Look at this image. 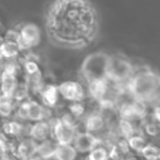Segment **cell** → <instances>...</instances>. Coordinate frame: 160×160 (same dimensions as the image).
<instances>
[{
	"mask_svg": "<svg viewBox=\"0 0 160 160\" xmlns=\"http://www.w3.org/2000/svg\"><path fill=\"white\" fill-rule=\"evenodd\" d=\"M37 144L38 143H36L30 138L19 139L14 152L21 160H28V158L34 156Z\"/></svg>",
	"mask_w": 160,
	"mask_h": 160,
	"instance_id": "obj_13",
	"label": "cell"
},
{
	"mask_svg": "<svg viewBox=\"0 0 160 160\" xmlns=\"http://www.w3.org/2000/svg\"><path fill=\"white\" fill-rule=\"evenodd\" d=\"M77 152L75 151L72 144H58L54 159L56 160H75Z\"/></svg>",
	"mask_w": 160,
	"mask_h": 160,
	"instance_id": "obj_18",
	"label": "cell"
},
{
	"mask_svg": "<svg viewBox=\"0 0 160 160\" xmlns=\"http://www.w3.org/2000/svg\"><path fill=\"white\" fill-rule=\"evenodd\" d=\"M7 152H9V147H8L7 141L2 136H0V160H1V158Z\"/></svg>",
	"mask_w": 160,
	"mask_h": 160,
	"instance_id": "obj_22",
	"label": "cell"
},
{
	"mask_svg": "<svg viewBox=\"0 0 160 160\" xmlns=\"http://www.w3.org/2000/svg\"><path fill=\"white\" fill-rule=\"evenodd\" d=\"M143 160H160V146L149 142L140 153Z\"/></svg>",
	"mask_w": 160,
	"mask_h": 160,
	"instance_id": "obj_21",
	"label": "cell"
},
{
	"mask_svg": "<svg viewBox=\"0 0 160 160\" xmlns=\"http://www.w3.org/2000/svg\"><path fill=\"white\" fill-rule=\"evenodd\" d=\"M45 22L51 40L71 48L89 44L98 31V14L89 0H54Z\"/></svg>",
	"mask_w": 160,
	"mask_h": 160,
	"instance_id": "obj_1",
	"label": "cell"
},
{
	"mask_svg": "<svg viewBox=\"0 0 160 160\" xmlns=\"http://www.w3.org/2000/svg\"><path fill=\"white\" fill-rule=\"evenodd\" d=\"M84 128H85V132H88L97 137L98 134L106 130L108 126L101 114L97 112L88 115L84 122Z\"/></svg>",
	"mask_w": 160,
	"mask_h": 160,
	"instance_id": "obj_11",
	"label": "cell"
},
{
	"mask_svg": "<svg viewBox=\"0 0 160 160\" xmlns=\"http://www.w3.org/2000/svg\"><path fill=\"white\" fill-rule=\"evenodd\" d=\"M160 82V76L151 71L149 68L134 69V72L127 88L136 100L148 103L152 100V95Z\"/></svg>",
	"mask_w": 160,
	"mask_h": 160,
	"instance_id": "obj_2",
	"label": "cell"
},
{
	"mask_svg": "<svg viewBox=\"0 0 160 160\" xmlns=\"http://www.w3.org/2000/svg\"><path fill=\"white\" fill-rule=\"evenodd\" d=\"M17 30L19 34L18 44L22 51L29 50L39 44L41 40V31L36 25L32 23L23 24L19 28H17Z\"/></svg>",
	"mask_w": 160,
	"mask_h": 160,
	"instance_id": "obj_5",
	"label": "cell"
},
{
	"mask_svg": "<svg viewBox=\"0 0 160 160\" xmlns=\"http://www.w3.org/2000/svg\"><path fill=\"white\" fill-rule=\"evenodd\" d=\"M29 138L36 143L42 142L52 138V128L49 121H41L31 123Z\"/></svg>",
	"mask_w": 160,
	"mask_h": 160,
	"instance_id": "obj_9",
	"label": "cell"
},
{
	"mask_svg": "<svg viewBox=\"0 0 160 160\" xmlns=\"http://www.w3.org/2000/svg\"><path fill=\"white\" fill-rule=\"evenodd\" d=\"M123 160H142V158H141V156H138L136 153H133V154L127 156L126 158H124Z\"/></svg>",
	"mask_w": 160,
	"mask_h": 160,
	"instance_id": "obj_24",
	"label": "cell"
},
{
	"mask_svg": "<svg viewBox=\"0 0 160 160\" xmlns=\"http://www.w3.org/2000/svg\"><path fill=\"white\" fill-rule=\"evenodd\" d=\"M1 160H21V159L16 155L15 152L9 151V152H7L3 155V157L1 158Z\"/></svg>",
	"mask_w": 160,
	"mask_h": 160,
	"instance_id": "obj_23",
	"label": "cell"
},
{
	"mask_svg": "<svg viewBox=\"0 0 160 160\" xmlns=\"http://www.w3.org/2000/svg\"><path fill=\"white\" fill-rule=\"evenodd\" d=\"M49 108L34 99H29L28 102V122L34 123L41 121H48Z\"/></svg>",
	"mask_w": 160,
	"mask_h": 160,
	"instance_id": "obj_10",
	"label": "cell"
},
{
	"mask_svg": "<svg viewBox=\"0 0 160 160\" xmlns=\"http://www.w3.org/2000/svg\"><path fill=\"white\" fill-rule=\"evenodd\" d=\"M40 97L42 105L45 108H55L58 102V99L60 98L58 86L53 84H45L41 92Z\"/></svg>",
	"mask_w": 160,
	"mask_h": 160,
	"instance_id": "obj_12",
	"label": "cell"
},
{
	"mask_svg": "<svg viewBox=\"0 0 160 160\" xmlns=\"http://www.w3.org/2000/svg\"><path fill=\"white\" fill-rule=\"evenodd\" d=\"M18 84L17 75L8 72H2L0 75V92L2 94L12 97Z\"/></svg>",
	"mask_w": 160,
	"mask_h": 160,
	"instance_id": "obj_16",
	"label": "cell"
},
{
	"mask_svg": "<svg viewBox=\"0 0 160 160\" xmlns=\"http://www.w3.org/2000/svg\"><path fill=\"white\" fill-rule=\"evenodd\" d=\"M49 121V120H48ZM50 122V121H49ZM52 128V138L58 144H72L75 135L76 128L60 121L58 118L50 122Z\"/></svg>",
	"mask_w": 160,
	"mask_h": 160,
	"instance_id": "obj_6",
	"label": "cell"
},
{
	"mask_svg": "<svg viewBox=\"0 0 160 160\" xmlns=\"http://www.w3.org/2000/svg\"><path fill=\"white\" fill-rule=\"evenodd\" d=\"M101 142L102 140L99 138L88 132H78L75 135L72 144L74 147L77 153H89Z\"/></svg>",
	"mask_w": 160,
	"mask_h": 160,
	"instance_id": "obj_8",
	"label": "cell"
},
{
	"mask_svg": "<svg viewBox=\"0 0 160 160\" xmlns=\"http://www.w3.org/2000/svg\"><path fill=\"white\" fill-rule=\"evenodd\" d=\"M109 56L105 53H94L83 61L81 72L88 83L107 78Z\"/></svg>",
	"mask_w": 160,
	"mask_h": 160,
	"instance_id": "obj_3",
	"label": "cell"
},
{
	"mask_svg": "<svg viewBox=\"0 0 160 160\" xmlns=\"http://www.w3.org/2000/svg\"><path fill=\"white\" fill-rule=\"evenodd\" d=\"M128 142V145L131 149L132 152H134V153H138L140 155L141 152L143 151V149L147 146V144L149 143L148 139L140 133V134H136L132 137H130L129 138L126 139Z\"/></svg>",
	"mask_w": 160,
	"mask_h": 160,
	"instance_id": "obj_19",
	"label": "cell"
},
{
	"mask_svg": "<svg viewBox=\"0 0 160 160\" xmlns=\"http://www.w3.org/2000/svg\"><path fill=\"white\" fill-rule=\"evenodd\" d=\"M57 146H58V143L53 138H48V139L37 144L34 155L37 156L38 158H40L41 160L53 159Z\"/></svg>",
	"mask_w": 160,
	"mask_h": 160,
	"instance_id": "obj_15",
	"label": "cell"
},
{
	"mask_svg": "<svg viewBox=\"0 0 160 160\" xmlns=\"http://www.w3.org/2000/svg\"><path fill=\"white\" fill-rule=\"evenodd\" d=\"M59 95L62 99L72 102H82L85 99V90L82 84L72 80L64 81L58 86Z\"/></svg>",
	"mask_w": 160,
	"mask_h": 160,
	"instance_id": "obj_7",
	"label": "cell"
},
{
	"mask_svg": "<svg viewBox=\"0 0 160 160\" xmlns=\"http://www.w3.org/2000/svg\"><path fill=\"white\" fill-rule=\"evenodd\" d=\"M134 72V67L126 58L119 56H109L107 78L117 84L129 82Z\"/></svg>",
	"mask_w": 160,
	"mask_h": 160,
	"instance_id": "obj_4",
	"label": "cell"
},
{
	"mask_svg": "<svg viewBox=\"0 0 160 160\" xmlns=\"http://www.w3.org/2000/svg\"><path fill=\"white\" fill-rule=\"evenodd\" d=\"M110 148L102 142L97 145L93 150H92L87 156V160H107L109 155Z\"/></svg>",
	"mask_w": 160,
	"mask_h": 160,
	"instance_id": "obj_20",
	"label": "cell"
},
{
	"mask_svg": "<svg viewBox=\"0 0 160 160\" xmlns=\"http://www.w3.org/2000/svg\"><path fill=\"white\" fill-rule=\"evenodd\" d=\"M28 160H41V159H40V158H38L37 156H35V155H34V156H32V157L28 158Z\"/></svg>",
	"mask_w": 160,
	"mask_h": 160,
	"instance_id": "obj_25",
	"label": "cell"
},
{
	"mask_svg": "<svg viewBox=\"0 0 160 160\" xmlns=\"http://www.w3.org/2000/svg\"><path fill=\"white\" fill-rule=\"evenodd\" d=\"M3 40H4V37L2 36V34H1V32H0V44L2 43V42H3Z\"/></svg>",
	"mask_w": 160,
	"mask_h": 160,
	"instance_id": "obj_26",
	"label": "cell"
},
{
	"mask_svg": "<svg viewBox=\"0 0 160 160\" xmlns=\"http://www.w3.org/2000/svg\"><path fill=\"white\" fill-rule=\"evenodd\" d=\"M21 52L22 50L16 42L4 39L2 43L0 44V57L3 59L17 58Z\"/></svg>",
	"mask_w": 160,
	"mask_h": 160,
	"instance_id": "obj_17",
	"label": "cell"
},
{
	"mask_svg": "<svg viewBox=\"0 0 160 160\" xmlns=\"http://www.w3.org/2000/svg\"><path fill=\"white\" fill-rule=\"evenodd\" d=\"M108 87H109V82L108 78L103 80H96V81L88 83V92L90 97L100 103L106 96Z\"/></svg>",
	"mask_w": 160,
	"mask_h": 160,
	"instance_id": "obj_14",
	"label": "cell"
}]
</instances>
